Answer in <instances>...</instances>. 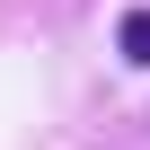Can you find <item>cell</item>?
I'll return each instance as SVG.
<instances>
[{
	"label": "cell",
	"mask_w": 150,
	"mask_h": 150,
	"mask_svg": "<svg viewBox=\"0 0 150 150\" xmlns=\"http://www.w3.org/2000/svg\"><path fill=\"white\" fill-rule=\"evenodd\" d=\"M115 53L150 71V9H124V27H115Z\"/></svg>",
	"instance_id": "1"
}]
</instances>
